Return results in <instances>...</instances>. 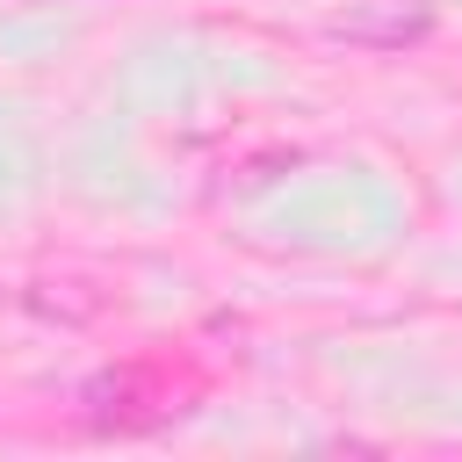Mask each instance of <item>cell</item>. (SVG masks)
Segmentation results:
<instances>
[{
    "label": "cell",
    "instance_id": "1",
    "mask_svg": "<svg viewBox=\"0 0 462 462\" xmlns=\"http://www.w3.org/2000/svg\"><path fill=\"white\" fill-rule=\"evenodd\" d=\"M325 36L332 43H361V51H404V43L433 36V7L426 0H361V7L332 14Z\"/></svg>",
    "mask_w": 462,
    "mask_h": 462
},
{
    "label": "cell",
    "instance_id": "2",
    "mask_svg": "<svg viewBox=\"0 0 462 462\" xmlns=\"http://www.w3.org/2000/svg\"><path fill=\"white\" fill-rule=\"evenodd\" d=\"M144 397H152V383H144L137 368L94 375V383H87V426H101V433H130V426L159 419V404H144Z\"/></svg>",
    "mask_w": 462,
    "mask_h": 462
}]
</instances>
